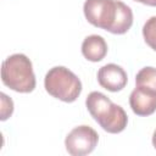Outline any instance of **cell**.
<instances>
[{
  "label": "cell",
  "mask_w": 156,
  "mask_h": 156,
  "mask_svg": "<svg viewBox=\"0 0 156 156\" xmlns=\"http://www.w3.org/2000/svg\"><path fill=\"white\" fill-rule=\"evenodd\" d=\"M87 108L91 117L107 133H121L128 123L126 111L117 104H113L105 94L91 91L85 100Z\"/></svg>",
  "instance_id": "obj_1"
},
{
  "label": "cell",
  "mask_w": 156,
  "mask_h": 156,
  "mask_svg": "<svg viewBox=\"0 0 156 156\" xmlns=\"http://www.w3.org/2000/svg\"><path fill=\"white\" fill-rule=\"evenodd\" d=\"M1 80L10 89L18 93H30L35 88V74L32 61L24 54H13L4 60Z\"/></svg>",
  "instance_id": "obj_2"
},
{
  "label": "cell",
  "mask_w": 156,
  "mask_h": 156,
  "mask_svg": "<svg viewBox=\"0 0 156 156\" xmlns=\"http://www.w3.org/2000/svg\"><path fill=\"white\" fill-rule=\"evenodd\" d=\"M44 87L51 96L65 102L76 101L82 93L80 79L63 66H56L48 71L44 78Z\"/></svg>",
  "instance_id": "obj_3"
},
{
  "label": "cell",
  "mask_w": 156,
  "mask_h": 156,
  "mask_svg": "<svg viewBox=\"0 0 156 156\" xmlns=\"http://www.w3.org/2000/svg\"><path fill=\"white\" fill-rule=\"evenodd\" d=\"M119 0H85L84 16L93 26L111 33L119 10Z\"/></svg>",
  "instance_id": "obj_4"
},
{
  "label": "cell",
  "mask_w": 156,
  "mask_h": 156,
  "mask_svg": "<svg viewBox=\"0 0 156 156\" xmlns=\"http://www.w3.org/2000/svg\"><path fill=\"white\" fill-rule=\"evenodd\" d=\"M99 135L89 126H78L73 128L65 139V146L69 155L83 156L90 154L98 145Z\"/></svg>",
  "instance_id": "obj_5"
},
{
  "label": "cell",
  "mask_w": 156,
  "mask_h": 156,
  "mask_svg": "<svg viewBox=\"0 0 156 156\" xmlns=\"http://www.w3.org/2000/svg\"><path fill=\"white\" fill-rule=\"evenodd\" d=\"M98 82L106 90L115 93L122 90L127 85L128 77L121 66L116 63H107L98 71Z\"/></svg>",
  "instance_id": "obj_6"
},
{
  "label": "cell",
  "mask_w": 156,
  "mask_h": 156,
  "mask_svg": "<svg viewBox=\"0 0 156 156\" xmlns=\"http://www.w3.org/2000/svg\"><path fill=\"white\" fill-rule=\"evenodd\" d=\"M129 105L138 116H150L156 111V93L136 87L129 95Z\"/></svg>",
  "instance_id": "obj_7"
},
{
  "label": "cell",
  "mask_w": 156,
  "mask_h": 156,
  "mask_svg": "<svg viewBox=\"0 0 156 156\" xmlns=\"http://www.w3.org/2000/svg\"><path fill=\"white\" fill-rule=\"evenodd\" d=\"M82 54L87 60L99 62L107 54V44L101 35H89L82 43Z\"/></svg>",
  "instance_id": "obj_8"
},
{
  "label": "cell",
  "mask_w": 156,
  "mask_h": 156,
  "mask_svg": "<svg viewBox=\"0 0 156 156\" xmlns=\"http://www.w3.org/2000/svg\"><path fill=\"white\" fill-rule=\"evenodd\" d=\"M135 84L156 93V68L150 66L141 68L135 76Z\"/></svg>",
  "instance_id": "obj_9"
},
{
  "label": "cell",
  "mask_w": 156,
  "mask_h": 156,
  "mask_svg": "<svg viewBox=\"0 0 156 156\" xmlns=\"http://www.w3.org/2000/svg\"><path fill=\"white\" fill-rule=\"evenodd\" d=\"M143 37L145 43L156 51V16L150 17L143 27Z\"/></svg>",
  "instance_id": "obj_10"
},
{
  "label": "cell",
  "mask_w": 156,
  "mask_h": 156,
  "mask_svg": "<svg viewBox=\"0 0 156 156\" xmlns=\"http://www.w3.org/2000/svg\"><path fill=\"white\" fill-rule=\"evenodd\" d=\"M1 102H2V108H1V121L7 119L12 112H13V102L12 100L4 93H1Z\"/></svg>",
  "instance_id": "obj_11"
},
{
  "label": "cell",
  "mask_w": 156,
  "mask_h": 156,
  "mask_svg": "<svg viewBox=\"0 0 156 156\" xmlns=\"http://www.w3.org/2000/svg\"><path fill=\"white\" fill-rule=\"evenodd\" d=\"M134 1L141 2V4L147 5V6H156V0H134Z\"/></svg>",
  "instance_id": "obj_12"
},
{
  "label": "cell",
  "mask_w": 156,
  "mask_h": 156,
  "mask_svg": "<svg viewBox=\"0 0 156 156\" xmlns=\"http://www.w3.org/2000/svg\"><path fill=\"white\" fill-rule=\"evenodd\" d=\"M152 145L156 149V129L154 130V134H152Z\"/></svg>",
  "instance_id": "obj_13"
}]
</instances>
